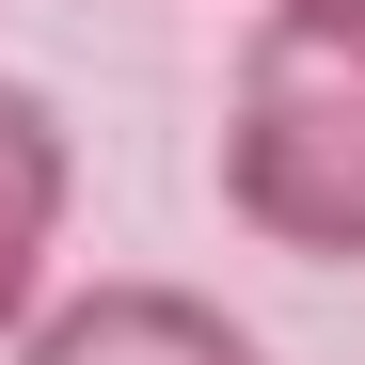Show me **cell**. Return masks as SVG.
Returning a JSON list of instances; mask_svg holds the SVG:
<instances>
[{
	"label": "cell",
	"mask_w": 365,
	"mask_h": 365,
	"mask_svg": "<svg viewBox=\"0 0 365 365\" xmlns=\"http://www.w3.org/2000/svg\"><path fill=\"white\" fill-rule=\"evenodd\" d=\"M222 207L270 255L365 270V48L302 32V16H255V48L222 80Z\"/></svg>",
	"instance_id": "1"
},
{
	"label": "cell",
	"mask_w": 365,
	"mask_h": 365,
	"mask_svg": "<svg viewBox=\"0 0 365 365\" xmlns=\"http://www.w3.org/2000/svg\"><path fill=\"white\" fill-rule=\"evenodd\" d=\"M0 365H270V349L238 334L207 286H175V270H96V286L48 302Z\"/></svg>",
	"instance_id": "2"
},
{
	"label": "cell",
	"mask_w": 365,
	"mask_h": 365,
	"mask_svg": "<svg viewBox=\"0 0 365 365\" xmlns=\"http://www.w3.org/2000/svg\"><path fill=\"white\" fill-rule=\"evenodd\" d=\"M48 255H64V111H48L32 80H0V349L64 302Z\"/></svg>",
	"instance_id": "3"
},
{
	"label": "cell",
	"mask_w": 365,
	"mask_h": 365,
	"mask_svg": "<svg viewBox=\"0 0 365 365\" xmlns=\"http://www.w3.org/2000/svg\"><path fill=\"white\" fill-rule=\"evenodd\" d=\"M270 16H302V32H334V48H365V0H270Z\"/></svg>",
	"instance_id": "4"
}]
</instances>
